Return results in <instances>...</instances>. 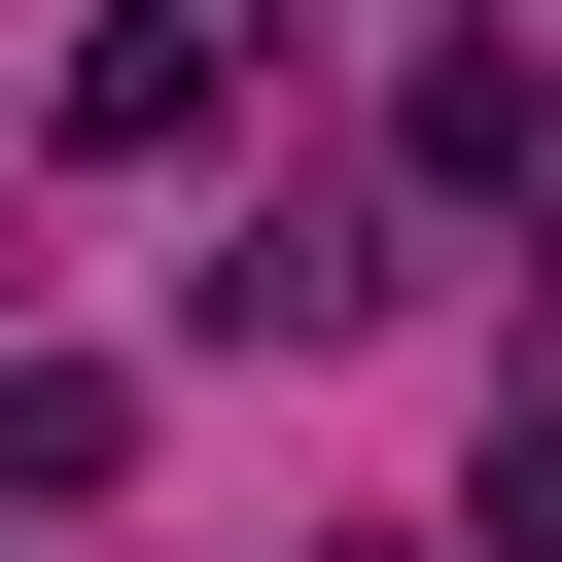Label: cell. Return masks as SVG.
I'll return each mask as SVG.
<instances>
[{
  "label": "cell",
  "mask_w": 562,
  "mask_h": 562,
  "mask_svg": "<svg viewBox=\"0 0 562 562\" xmlns=\"http://www.w3.org/2000/svg\"><path fill=\"white\" fill-rule=\"evenodd\" d=\"M70 140H105V176H176V140H211V0H140V35L70 70Z\"/></svg>",
  "instance_id": "1"
},
{
  "label": "cell",
  "mask_w": 562,
  "mask_h": 562,
  "mask_svg": "<svg viewBox=\"0 0 562 562\" xmlns=\"http://www.w3.org/2000/svg\"><path fill=\"white\" fill-rule=\"evenodd\" d=\"M105 457H140V386H105V351H35V386H0V492H105Z\"/></svg>",
  "instance_id": "2"
},
{
  "label": "cell",
  "mask_w": 562,
  "mask_h": 562,
  "mask_svg": "<svg viewBox=\"0 0 562 562\" xmlns=\"http://www.w3.org/2000/svg\"><path fill=\"white\" fill-rule=\"evenodd\" d=\"M492 527H527V562H562V386H527V422H492Z\"/></svg>",
  "instance_id": "3"
},
{
  "label": "cell",
  "mask_w": 562,
  "mask_h": 562,
  "mask_svg": "<svg viewBox=\"0 0 562 562\" xmlns=\"http://www.w3.org/2000/svg\"><path fill=\"white\" fill-rule=\"evenodd\" d=\"M527 211H562V140H527Z\"/></svg>",
  "instance_id": "4"
}]
</instances>
